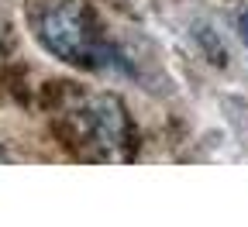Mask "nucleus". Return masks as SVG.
Instances as JSON below:
<instances>
[{
    "instance_id": "1",
    "label": "nucleus",
    "mask_w": 248,
    "mask_h": 227,
    "mask_svg": "<svg viewBox=\"0 0 248 227\" xmlns=\"http://www.w3.org/2000/svg\"><path fill=\"white\" fill-rule=\"evenodd\" d=\"M35 35L45 52L73 66L97 55L93 21L79 0H42V7L35 11Z\"/></svg>"
},
{
    "instance_id": "2",
    "label": "nucleus",
    "mask_w": 248,
    "mask_h": 227,
    "mask_svg": "<svg viewBox=\"0 0 248 227\" xmlns=\"http://www.w3.org/2000/svg\"><path fill=\"white\" fill-rule=\"evenodd\" d=\"M83 131L107 155H117L128 138V117L114 96H90L83 107Z\"/></svg>"
},
{
    "instance_id": "3",
    "label": "nucleus",
    "mask_w": 248,
    "mask_h": 227,
    "mask_svg": "<svg viewBox=\"0 0 248 227\" xmlns=\"http://www.w3.org/2000/svg\"><path fill=\"white\" fill-rule=\"evenodd\" d=\"M238 28H241V38H245V45H248V14L238 17Z\"/></svg>"
}]
</instances>
